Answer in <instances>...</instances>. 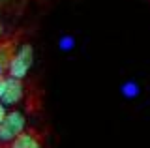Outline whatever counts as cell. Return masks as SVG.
I'll use <instances>...</instances> for the list:
<instances>
[{
  "label": "cell",
  "instance_id": "6da1fadb",
  "mask_svg": "<svg viewBox=\"0 0 150 148\" xmlns=\"http://www.w3.org/2000/svg\"><path fill=\"white\" fill-rule=\"evenodd\" d=\"M32 62H34V49H32L30 43H25L17 49V53H13L11 60H9L8 66V73L11 79L23 81L26 77L28 69L32 68Z\"/></svg>",
  "mask_w": 150,
  "mask_h": 148
},
{
  "label": "cell",
  "instance_id": "7a4b0ae2",
  "mask_svg": "<svg viewBox=\"0 0 150 148\" xmlns=\"http://www.w3.org/2000/svg\"><path fill=\"white\" fill-rule=\"evenodd\" d=\"M26 118L19 111H11L6 114V118L0 124V144H11L15 139L25 131Z\"/></svg>",
  "mask_w": 150,
  "mask_h": 148
},
{
  "label": "cell",
  "instance_id": "3957f363",
  "mask_svg": "<svg viewBox=\"0 0 150 148\" xmlns=\"http://www.w3.org/2000/svg\"><path fill=\"white\" fill-rule=\"evenodd\" d=\"M23 98H25V85H23V81L6 77V90H4L2 98H0V103L4 107H11V105H17Z\"/></svg>",
  "mask_w": 150,
  "mask_h": 148
},
{
  "label": "cell",
  "instance_id": "277c9868",
  "mask_svg": "<svg viewBox=\"0 0 150 148\" xmlns=\"http://www.w3.org/2000/svg\"><path fill=\"white\" fill-rule=\"evenodd\" d=\"M9 148H41V139L36 135V131H23Z\"/></svg>",
  "mask_w": 150,
  "mask_h": 148
},
{
  "label": "cell",
  "instance_id": "5b68a950",
  "mask_svg": "<svg viewBox=\"0 0 150 148\" xmlns=\"http://www.w3.org/2000/svg\"><path fill=\"white\" fill-rule=\"evenodd\" d=\"M13 43H2L0 45V77H2L4 71H8L9 66V60L13 56Z\"/></svg>",
  "mask_w": 150,
  "mask_h": 148
},
{
  "label": "cell",
  "instance_id": "8992f818",
  "mask_svg": "<svg viewBox=\"0 0 150 148\" xmlns=\"http://www.w3.org/2000/svg\"><path fill=\"white\" fill-rule=\"evenodd\" d=\"M120 92L124 94V98L131 99V98H135V96H139V85L135 81H128L120 86Z\"/></svg>",
  "mask_w": 150,
  "mask_h": 148
},
{
  "label": "cell",
  "instance_id": "52a82bcc",
  "mask_svg": "<svg viewBox=\"0 0 150 148\" xmlns=\"http://www.w3.org/2000/svg\"><path fill=\"white\" fill-rule=\"evenodd\" d=\"M58 45H60V49H62V51H69V49H73L75 39L71 38V36H64V38H60Z\"/></svg>",
  "mask_w": 150,
  "mask_h": 148
},
{
  "label": "cell",
  "instance_id": "ba28073f",
  "mask_svg": "<svg viewBox=\"0 0 150 148\" xmlns=\"http://www.w3.org/2000/svg\"><path fill=\"white\" fill-rule=\"evenodd\" d=\"M4 90H6V77H0V98H2V94H4Z\"/></svg>",
  "mask_w": 150,
  "mask_h": 148
},
{
  "label": "cell",
  "instance_id": "9c48e42d",
  "mask_svg": "<svg viewBox=\"0 0 150 148\" xmlns=\"http://www.w3.org/2000/svg\"><path fill=\"white\" fill-rule=\"evenodd\" d=\"M6 114H8V109L4 107L2 103H0V124H2V120H4V118H6Z\"/></svg>",
  "mask_w": 150,
  "mask_h": 148
},
{
  "label": "cell",
  "instance_id": "30bf717a",
  "mask_svg": "<svg viewBox=\"0 0 150 148\" xmlns=\"http://www.w3.org/2000/svg\"><path fill=\"white\" fill-rule=\"evenodd\" d=\"M2 32H4V30H2V26H0V38H2Z\"/></svg>",
  "mask_w": 150,
  "mask_h": 148
}]
</instances>
